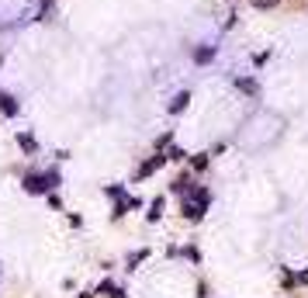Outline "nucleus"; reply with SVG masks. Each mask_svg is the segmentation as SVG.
I'll list each match as a JSON object with an SVG mask.
<instances>
[{
    "instance_id": "f257e3e1",
    "label": "nucleus",
    "mask_w": 308,
    "mask_h": 298,
    "mask_svg": "<svg viewBox=\"0 0 308 298\" xmlns=\"http://www.w3.org/2000/svg\"><path fill=\"white\" fill-rule=\"evenodd\" d=\"M208 205H212V194H208L204 187L191 184V194H187V201H184V215L197 222L201 215H204V212H208Z\"/></svg>"
},
{
    "instance_id": "f03ea898",
    "label": "nucleus",
    "mask_w": 308,
    "mask_h": 298,
    "mask_svg": "<svg viewBox=\"0 0 308 298\" xmlns=\"http://www.w3.org/2000/svg\"><path fill=\"white\" fill-rule=\"evenodd\" d=\"M21 184H24V191H28V194H49V191H52V184H49L45 174H24Z\"/></svg>"
},
{
    "instance_id": "7ed1b4c3",
    "label": "nucleus",
    "mask_w": 308,
    "mask_h": 298,
    "mask_svg": "<svg viewBox=\"0 0 308 298\" xmlns=\"http://www.w3.org/2000/svg\"><path fill=\"white\" fill-rule=\"evenodd\" d=\"M166 153H156L153 159H146V163H142V167H139V174H135V180H146V177H153L156 170H159V167H163V163H166Z\"/></svg>"
},
{
    "instance_id": "20e7f679",
    "label": "nucleus",
    "mask_w": 308,
    "mask_h": 298,
    "mask_svg": "<svg viewBox=\"0 0 308 298\" xmlns=\"http://www.w3.org/2000/svg\"><path fill=\"white\" fill-rule=\"evenodd\" d=\"M215 52H218V45H201V49H194L191 59L197 62V66H208V62L215 59Z\"/></svg>"
},
{
    "instance_id": "39448f33",
    "label": "nucleus",
    "mask_w": 308,
    "mask_h": 298,
    "mask_svg": "<svg viewBox=\"0 0 308 298\" xmlns=\"http://www.w3.org/2000/svg\"><path fill=\"white\" fill-rule=\"evenodd\" d=\"M0 111H4L7 118H14V115H18V111H21V108H18V101L11 97L7 90H0Z\"/></svg>"
},
{
    "instance_id": "423d86ee",
    "label": "nucleus",
    "mask_w": 308,
    "mask_h": 298,
    "mask_svg": "<svg viewBox=\"0 0 308 298\" xmlns=\"http://www.w3.org/2000/svg\"><path fill=\"white\" fill-rule=\"evenodd\" d=\"M187 104H191V94H187V90H180V94L170 101V108H166V111H170V115H180V111H184Z\"/></svg>"
},
{
    "instance_id": "0eeeda50",
    "label": "nucleus",
    "mask_w": 308,
    "mask_h": 298,
    "mask_svg": "<svg viewBox=\"0 0 308 298\" xmlns=\"http://www.w3.org/2000/svg\"><path fill=\"white\" fill-rule=\"evenodd\" d=\"M18 146L24 153H39V142H35V136H28V132H18Z\"/></svg>"
},
{
    "instance_id": "6e6552de",
    "label": "nucleus",
    "mask_w": 308,
    "mask_h": 298,
    "mask_svg": "<svg viewBox=\"0 0 308 298\" xmlns=\"http://www.w3.org/2000/svg\"><path fill=\"white\" fill-rule=\"evenodd\" d=\"M163 212H166V201H163V198H156L153 205H149V222H156L159 215H163Z\"/></svg>"
},
{
    "instance_id": "1a4fd4ad",
    "label": "nucleus",
    "mask_w": 308,
    "mask_h": 298,
    "mask_svg": "<svg viewBox=\"0 0 308 298\" xmlns=\"http://www.w3.org/2000/svg\"><path fill=\"white\" fill-rule=\"evenodd\" d=\"M104 194H108V198H125V187H121V184H108V187H104Z\"/></svg>"
},
{
    "instance_id": "9d476101",
    "label": "nucleus",
    "mask_w": 308,
    "mask_h": 298,
    "mask_svg": "<svg viewBox=\"0 0 308 298\" xmlns=\"http://www.w3.org/2000/svg\"><path fill=\"white\" fill-rule=\"evenodd\" d=\"M235 83H239V90H246V94H256V90H260V87H256V80H246V77H239Z\"/></svg>"
},
{
    "instance_id": "9b49d317",
    "label": "nucleus",
    "mask_w": 308,
    "mask_h": 298,
    "mask_svg": "<svg viewBox=\"0 0 308 298\" xmlns=\"http://www.w3.org/2000/svg\"><path fill=\"white\" fill-rule=\"evenodd\" d=\"M256 11H270V7H277V0H250Z\"/></svg>"
},
{
    "instance_id": "f8f14e48",
    "label": "nucleus",
    "mask_w": 308,
    "mask_h": 298,
    "mask_svg": "<svg viewBox=\"0 0 308 298\" xmlns=\"http://www.w3.org/2000/svg\"><path fill=\"white\" fill-rule=\"evenodd\" d=\"M111 291H115V284H111V281H104V284L97 288V295H104V298H111Z\"/></svg>"
},
{
    "instance_id": "ddd939ff",
    "label": "nucleus",
    "mask_w": 308,
    "mask_h": 298,
    "mask_svg": "<svg viewBox=\"0 0 308 298\" xmlns=\"http://www.w3.org/2000/svg\"><path fill=\"white\" fill-rule=\"evenodd\" d=\"M142 260H146V250H142V253H132V257H128V271H135V263H142Z\"/></svg>"
},
{
    "instance_id": "4468645a",
    "label": "nucleus",
    "mask_w": 308,
    "mask_h": 298,
    "mask_svg": "<svg viewBox=\"0 0 308 298\" xmlns=\"http://www.w3.org/2000/svg\"><path fill=\"white\" fill-rule=\"evenodd\" d=\"M204 167H208V156H204V153H201V156H194V170H204Z\"/></svg>"
},
{
    "instance_id": "2eb2a0df",
    "label": "nucleus",
    "mask_w": 308,
    "mask_h": 298,
    "mask_svg": "<svg viewBox=\"0 0 308 298\" xmlns=\"http://www.w3.org/2000/svg\"><path fill=\"white\" fill-rule=\"evenodd\" d=\"M170 142H174V136H170V132H163V136H159V139H156V146H159V149H163V146H170Z\"/></svg>"
},
{
    "instance_id": "dca6fc26",
    "label": "nucleus",
    "mask_w": 308,
    "mask_h": 298,
    "mask_svg": "<svg viewBox=\"0 0 308 298\" xmlns=\"http://www.w3.org/2000/svg\"><path fill=\"white\" fill-rule=\"evenodd\" d=\"M298 284H308V271H301V274H298Z\"/></svg>"
},
{
    "instance_id": "f3484780",
    "label": "nucleus",
    "mask_w": 308,
    "mask_h": 298,
    "mask_svg": "<svg viewBox=\"0 0 308 298\" xmlns=\"http://www.w3.org/2000/svg\"><path fill=\"white\" fill-rule=\"evenodd\" d=\"M111 298H125V288H115V291H111Z\"/></svg>"
},
{
    "instance_id": "a211bd4d",
    "label": "nucleus",
    "mask_w": 308,
    "mask_h": 298,
    "mask_svg": "<svg viewBox=\"0 0 308 298\" xmlns=\"http://www.w3.org/2000/svg\"><path fill=\"white\" fill-rule=\"evenodd\" d=\"M77 298H90V295H87V291H83V295H77Z\"/></svg>"
}]
</instances>
